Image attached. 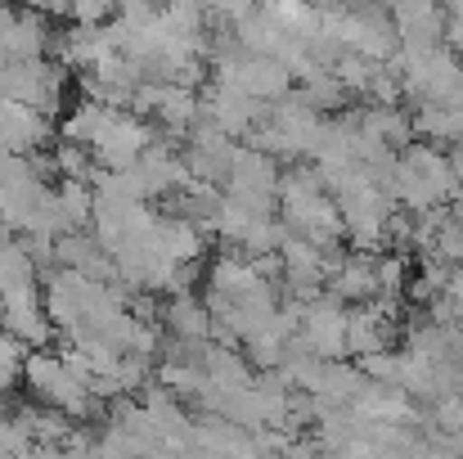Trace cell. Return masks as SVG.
I'll return each mask as SVG.
<instances>
[{
    "instance_id": "obj_1",
    "label": "cell",
    "mask_w": 463,
    "mask_h": 459,
    "mask_svg": "<svg viewBox=\"0 0 463 459\" xmlns=\"http://www.w3.org/2000/svg\"><path fill=\"white\" fill-rule=\"evenodd\" d=\"M455 162L450 153H441L437 145H405L396 158V176H392V194L396 203H405V212L423 216V212H437L441 203L455 198Z\"/></svg>"
},
{
    "instance_id": "obj_2",
    "label": "cell",
    "mask_w": 463,
    "mask_h": 459,
    "mask_svg": "<svg viewBox=\"0 0 463 459\" xmlns=\"http://www.w3.org/2000/svg\"><path fill=\"white\" fill-rule=\"evenodd\" d=\"M346 315H351V306L337 302L333 293H319L315 302L302 306L298 347L319 360H342L346 356Z\"/></svg>"
},
{
    "instance_id": "obj_3",
    "label": "cell",
    "mask_w": 463,
    "mask_h": 459,
    "mask_svg": "<svg viewBox=\"0 0 463 459\" xmlns=\"http://www.w3.org/2000/svg\"><path fill=\"white\" fill-rule=\"evenodd\" d=\"M157 127H149V118H136L131 109H118L113 113V122H109V131L95 140V162L104 167V171H127V167H136L145 149L154 145Z\"/></svg>"
},
{
    "instance_id": "obj_4",
    "label": "cell",
    "mask_w": 463,
    "mask_h": 459,
    "mask_svg": "<svg viewBox=\"0 0 463 459\" xmlns=\"http://www.w3.org/2000/svg\"><path fill=\"white\" fill-rule=\"evenodd\" d=\"M54 136V118H45L41 109L32 104H18V100H0V149L9 153H41Z\"/></svg>"
},
{
    "instance_id": "obj_5",
    "label": "cell",
    "mask_w": 463,
    "mask_h": 459,
    "mask_svg": "<svg viewBox=\"0 0 463 459\" xmlns=\"http://www.w3.org/2000/svg\"><path fill=\"white\" fill-rule=\"evenodd\" d=\"M392 338H396L392 302L351 306V315H346V356L351 360H364L373 351H392Z\"/></svg>"
},
{
    "instance_id": "obj_6",
    "label": "cell",
    "mask_w": 463,
    "mask_h": 459,
    "mask_svg": "<svg viewBox=\"0 0 463 459\" xmlns=\"http://www.w3.org/2000/svg\"><path fill=\"white\" fill-rule=\"evenodd\" d=\"M162 329L175 338V342H194V347H207L212 333H216V320H212V306L194 293H171V302H162Z\"/></svg>"
},
{
    "instance_id": "obj_7",
    "label": "cell",
    "mask_w": 463,
    "mask_h": 459,
    "mask_svg": "<svg viewBox=\"0 0 463 459\" xmlns=\"http://www.w3.org/2000/svg\"><path fill=\"white\" fill-rule=\"evenodd\" d=\"M113 113H118V109H109V104H99V100H81V104H72V109L63 113V122H59V136H63V140H72V145H86V149H95V140L109 131Z\"/></svg>"
},
{
    "instance_id": "obj_8",
    "label": "cell",
    "mask_w": 463,
    "mask_h": 459,
    "mask_svg": "<svg viewBox=\"0 0 463 459\" xmlns=\"http://www.w3.org/2000/svg\"><path fill=\"white\" fill-rule=\"evenodd\" d=\"M54 203H59L63 225H68V234H72V230H86V225L95 221V203H99V194H95V185H86V180H59Z\"/></svg>"
},
{
    "instance_id": "obj_9",
    "label": "cell",
    "mask_w": 463,
    "mask_h": 459,
    "mask_svg": "<svg viewBox=\"0 0 463 459\" xmlns=\"http://www.w3.org/2000/svg\"><path fill=\"white\" fill-rule=\"evenodd\" d=\"M446 45H450V50L463 59V9L450 18V23H446Z\"/></svg>"
},
{
    "instance_id": "obj_10",
    "label": "cell",
    "mask_w": 463,
    "mask_h": 459,
    "mask_svg": "<svg viewBox=\"0 0 463 459\" xmlns=\"http://www.w3.org/2000/svg\"><path fill=\"white\" fill-rule=\"evenodd\" d=\"M18 14H23V9H18L14 0H0V36H5L14 23H18Z\"/></svg>"
},
{
    "instance_id": "obj_11",
    "label": "cell",
    "mask_w": 463,
    "mask_h": 459,
    "mask_svg": "<svg viewBox=\"0 0 463 459\" xmlns=\"http://www.w3.org/2000/svg\"><path fill=\"white\" fill-rule=\"evenodd\" d=\"M14 5H23V0H14Z\"/></svg>"
}]
</instances>
